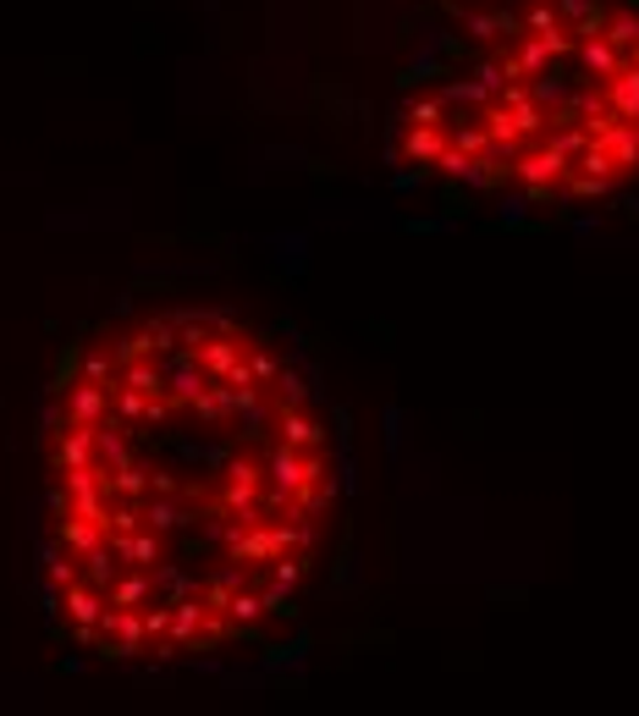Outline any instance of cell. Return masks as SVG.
<instances>
[{"instance_id":"obj_1","label":"cell","mask_w":639,"mask_h":716,"mask_svg":"<svg viewBox=\"0 0 639 716\" xmlns=\"http://www.w3.org/2000/svg\"><path fill=\"white\" fill-rule=\"evenodd\" d=\"M331 469H325V453H298V446H287V441H277L270 446V458H265V480H270V491H304V485H315V480H325Z\"/></svg>"},{"instance_id":"obj_2","label":"cell","mask_w":639,"mask_h":716,"mask_svg":"<svg viewBox=\"0 0 639 716\" xmlns=\"http://www.w3.org/2000/svg\"><path fill=\"white\" fill-rule=\"evenodd\" d=\"M61 612H66V622H72V640L77 645H95L100 640V617H106V590L100 584H88V579H72L66 590H61V601H56Z\"/></svg>"},{"instance_id":"obj_3","label":"cell","mask_w":639,"mask_h":716,"mask_svg":"<svg viewBox=\"0 0 639 716\" xmlns=\"http://www.w3.org/2000/svg\"><path fill=\"white\" fill-rule=\"evenodd\" d=\"M221 541H226V557L243 563V568H270V557H277V534H270V518H259V523L226 518Z\"/></svg>"},{"instance_id":"obj_4","label":"cell","mask_w":639,"mask_h":716,"mask_svg":"<svg viewBox=\"0 0 639 716\" xmlns=\"http://www.w3.org/2000/svg\"><path fill=\"white\" fill-rule=\"evenodd\" d=\"M106 419H111V386L83 375L61 386V424H106Z\"/></svg>"},{"instance_id":"obj_5","label":"cell","mask_w":639,"mask_h":716,"mask_svg":"<svg viewBox=\"0 0 639 716\" xmlns=\"http://www.w3.org/2000/svg\"><path fill=\"white\" fill-rule=\"evenodd\" d=\"M248 347H254V336H248V331H237L232 320H221V325H216V331L194 347V358L205 365V375H210V381H221V375L237 365V358L248 353Z\"/></svg>"},{"instance_id":"obj_6","label":"cell","mask_w":639,"mask_h":716,"mask_svg":"<svg viewBox=\"0 0 639 716\" xmlns=\"http://www.w3.org/2000/svg\"><path fill=\"white\" fill-rule=\"evenodd\" d=\"M100 464V424H56V469Z\"/></svg>"},{"instance_id":"obj_7","label":"cell","mask_w":639,"mask_h":716,"mask_svg":"<svg viewBox=\"0 0 639 716\" xmlns=\"http://www.w3.org/2000/svg\"><path fill=\"white\" fill-rule=\"evenodd\" d=\"M205 386H210V375H205V365L194 358V347H176L171 370H165V392H171V403H194Z\"/></svg>"},{"instance_id":"obj_8","label":"cell","mask_w":639,"mask_h":716,"mask_svg":"<svg viewBox=\"0 0 639 716\" xmlns=\"http://www.w3.org/2000/svg\"><path fill=\"white\" fill-rule=\"evenodd\" d=\"M111 552H116L122 568H160V557H165V534L144 523L138 534H122V541H111Z\"/></svg>"},{"instance_id":"obj_9","label":"cell","mask_w":639,"mask_h":716,"mask_svg":"<svg viewBox=\"0 0 639 716\" xmlns=\"http://www.w3.org/2000/svg\"><path fill=\"white\" fill-rule=\"evenodd\" d=\"M277 435L287 446H298V453H325V424L315 413H304V408H282L277 413Z\"/></svg>"},{"instance_id":"obj_10","label":"cell","mask_w":639,"mask_h":716,"mask_svg":"<svg viewBox=\"0 0 639 716\" xmlns=\"http://www.w3.org/2000/svg\"><path fill=\"white\" fill-rule=\"evenodd\" d=\"M56 541L72 552V557H88L95 546H106L111 534H106V523L100 518H83V513H66L61 523H56Z\"/></svg>"},{"instance_id":"obj_11","label":"cell","mask_w":639,"mask_h":716,"mask_svg":"<svg viewBox=\"0 0 639 716\" xmlns=\"http://www.w3.org/2000/svg\"><path fill=\"white\" fill-rule=\"evenodd\" d=\"M188 408H194L205 424H226V419H237V413H243V392H237V386H226V381H210V386H205Z\"/></svg>"},{"instance_id":"obj_12","label":"cell","mask_w":639,"mask_h":716,"mask_svg":"<svg viewBox=\"0 0 639 716\" xmlns=\"http://www.w3.org/2000/svg\"><path fill=\"white\" fill-rule=\"evenodd\" d=\"M149 595H155V573H149V568H122V573L111 579V590H106V601H111V606H127V612H144Z\"/></svg>"},{"instance_id":"obj_13","label":"cell","mask_w":639,"mask_h":716,"mask_svg":"<svg viewBox=\"0 0 639 716\" xmlns=\"http://www.w3.org/2000/svg\"><path fill=\"white\" fill-rule=\"evenodd\" d=\"M199 629H205V601H199V590H194V595L176 590V595H171V640H176V645H194Z\"/></svg>"},{"instance_id":"obj_14","label":"cell","mask_w":639,"mask_h":716,"mask_svg":"<svg viewBox=\"0 0 639 716\" xmlns=\"http://www.w3.org/2000/svg\"><path fill=\"white\" fill-rule=\"evenodd\" d=\"M441 149H446V127H408V133H403V155H408L414 165H425V171H435Z\"/></svg>"},{"instance_id":"obj_15","label":"cell","mask_w":639,"mask_h":716,"mask_svg":"<svg viewBox=\"0 0 639 716\" xmlns=\"http://www.w3.org/2000/svg\"><path fill=\"white\" fill-rule=\"evenodd\" d=\"M116 381L133 386V392H144V397H160V392H165V370L155 365V358H127Z\"/></svg>"},{"instance_id":"obj_16","label":"cell","mask_w":639,"mask_h":716,"mask_svg":"<svg viewBox=\"0 0 639 716\" xmlns=\"http://www.w3.org/2000/svg\"><path fill=\"white\" fill-rule=\"evenodd\" d=\"M77 375H83V381H100V386H116V375H122L116 347H88V353L77 358Z\"/></svg>"},{"instance_id":"obj_17","label":"cell","mask_w":639,"mask_h":716,"mask_svg":"<svg viewBox=\"0 0 639 716\" xmlns=\"http://www.w3.org/2000/svg\"><path fill=\"white\" fill-rule=\"evenodd\" d=\"M309 557H315V552H277V557H270V568H265V579L298 590V584L309 579Z\"/></svg>"},{"instance_id":"obj_18","label":"cell","mask_w":639,"mask_h":716,"mask_svg":"<svg viewBox=\"0 0 639 716\" xmlns=\"http://www.w3.org/2000/svg\"><path fill=\"white\" fill-rule=\"evenodd\" d=\"M265 590H254V584H243L237 595H232V606H226V617L237 622V629H259V622H265Z\"/></svg>"},{"instance_id":"obj_19","label":"cell","mask_w":639,"mask_h":716,"mask_svg":"<svg viewBox=\"0 0 639 716\" xmlns=\"http://www.w3.org/2000/svg\"><path fill=\"white\" fill-rule=\"evenodd\" d=\"M176 320V347H199L226 314H205V309H188V314H171Z\"/></svg>"},{"instance_id":"obj_20","label":"cell","mask_w":639,"mask_h":716,"mask_svg":"<svg viewBox=\"0 0 639 716\" xmlns=\"http://www.w3.org/2000/svg\"><path fill=\"white\" fill-rule=\"evenodd\" d=\"M144 408H149V397L144 392H133V386H111V419L116 424H144Z\"/></svg>"},{"instance_id":"obj_21","label":"cell","mask_w":639,"mask_h":716,"mask_svg":"<svg viewBox=\"0 0 639 716\" xmlns=\"http://www.w3.org/2000/svg\"><path fill=\"white\" fill-rule=\"evenodd\" d=\"M144 523H149V529H160V534H171V529L188 523V513L176 507V496H155V502H144Z\"/></svg>"},{"instance_id":"obj_22","label":"cell","mask_w":639,"mask_h":716,"mask_svg":"<svg viewBox=\"0 0 639 716\" xmlns=\"http://www.w3.org/2000/svg\"><path fill=\"white\" fill-rule=\"evenodd\" d=\"M83 579H88V584H100V590H111V579H116V552H111V541L83 557Z\"/></svg>"},{"instance_id":"obj_23","label":"cell","mask_w":639,"mask_h":716,"mask_svg":"<svg viewBox=\"0 0 639 716\" xmlns=\"http://www.w3.org/2000/svg\"><path fill=\"white\" fill-rule=\"evenodd\" d=\"M106 485H111V496H144L149 491V469H138V464L106 469Z\"/></svg>"},{"instance_id":"obj_24","label":"cell","mask_w":639,"mask_h":716,"mask_svg":"<svg viewBox=\"0 0 639 716\" xmlns=\"http://www.w3.org/2000/svg\"><path fill=\"white\" fill-rule=\"evenodd\" d=\"M408 127H446V100H441V95L414 100V106H408Z\"/></svg>"},{"instance_id":"obj_25","label":"cell","mask_w":639,"mask_h":716,"mask_svg":"<svg viewBox=\"0 0 639 716\" xmlns=\"http://www.w3.org/2000/svg\"><path fill=\"white\" fill-rule=\"evenodd\" d=\"M226 480H237V485H265V464H259L254 453H232V458H226Z\"/></svg>"},{"instance_id":"obj_26","label":"cell","mask_w":639,"mask_h":716,"mask_svg":"<svg viewBox=\"0 0 639 716\" xmlns=\"http://www.w3.org/2000/svg\"><path fill=\"white\" fill-rule=\"evenodd\" d=\"M45 579H50V590L61 595V590H66L72 579H83V573H77V563H72V552H50V557H45Z\"/></svg>"},{"instance_id":"obj_27","label":"cell","mask_w":639,"mask_h":716,"mask_svg":"<svg viewBox=\"0 0 639 716\" xmlns=\"http://www.w3.org/2000/svg\"><path fill=\"white\" fill-rule=\"evenodd\" d=\"M248 370H254V386H277L282 365H277V353L270 347H248Z\"/></svg>"},{"instance_id":"obj_28","label":"cell","mask_w":639,"mask_h":716,"mask_svg":"<svg viewBox=\"0 0 639 716\" xmlns=\"http://www.w3.org/2000/svg\"><path fill=\"white\" fill-rule=\"evenodd\" d=\"M277 397H282V408H304V397H309L304 370H282V375H277Z\"/></svg>"},{"instance_id":"obj_29","label":"cell","mask_w":639,"mask_h":716,"mask_svg":"<svg viewBox=\"0 0 639 716\" xmlns=\"http://www.w3.org/2000/svg\"><path fill=\"white\" fill-rule=\"evenodd\" d=\"M149 491H155V496H176V491H182V480H176L171 469H149Z\"/></svg>"}]
</instances>
